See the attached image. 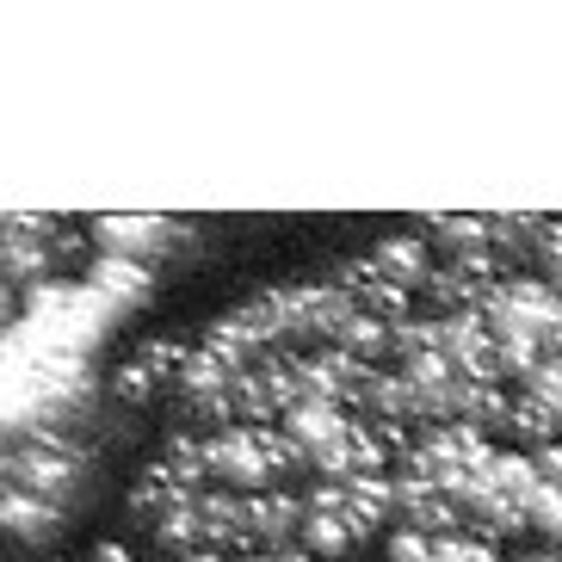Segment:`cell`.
<instances>
[{"label": "cell", "instance_id": "cell-3", "mask_svg": "<svg viewBox=\"0 0 562 562\" xmlns=\"http://www.w3.org/2000/svg\"><path fill=\"white\" fill-rule=\"evenodd\" d=\"M432 562H507V550L476 538V531H451V538L432 544Z\"/></svg>", "mask_w": 562, "mask_h": 562}, {"label": "cell", "instance_id": "cell-6", "mask_svg": "<svg viewBox=\"0 0 562 562\" xmlns=\"http://www.w3.org/2000/svg\"><path fill=\"white\" fill-rule=\"evenodd\" d=\"M87 562H136V550L124 544V538H93V544H87Z\"/></svg>", "mask_w": 562, "mask_h": 562}, {"label": "cell", "instance_id": "cell-1", "mask_svg": "<svg viewBox=\"0 0 562 562\" xmlns=\"http://www.w3.org/2000/svg\"><path fill=\"white\" fill-rule=\"evenodd\" d=\"M204 488L266 495V488H303V458L279 427H211L199 432Z\"/></svg>", "mask_w": 562, "mask_h": 562}, {"label": "cell", "instance_id": "cell-5", "mask_svg": "<svg viewBox=\"0 0 562 562\" xmlns=\"http://www.w3.org/2000/svg\"><path fill=\"white\" fill-rule=\"evenodd\" d=\"M531 470H538V482H550V488H562V439H550V446L526 451Z\"/></svg>", "mask_w": 562, "mask_h": 562}, {"label": "cell", "instance_id": "cell-4", "mask_svg": "<svg viewBox=\"0 0 562 562\" xmlns=\"http://www.w3.org/2000/svg\"><path fill=\"white\" fill-rule=\"evenodd\" d=\"M432 544H439V538H427V531H408V526H390V531H383V557H390V562H432Z\"/></svg>", "mask_w": 562, "mask_h": 562}, {"label": "cell", "instance_id": "cell-7", "mask_svg": "<svg viewBox=\"0 0 562 562\" xmlns=\"http://www.w3.org/2000/svg\"><path fill=\"white\" fill-rule=\"evenodd\" d=\"M25 315V291H13V284H0V334H13V322Z\"/></svg>", "mask_w": 562, "mask_h": 562}, {"label": "cell", "instance_id": "cell-2", "mask_svg": "<svg viewBox=\"0 0 562 562\" xmlns=\"http://www.w3.org/2000/svg\"><path fill=\"white\" fill-rule=\"evenodd\" d=\"M186 352H192V334H143V340H131L124 359L112 364V383H105V390H112L117 402H131V408H143V402H155V396H173Z\"/></svg>", "mask_w": 562, "mask_h": 562}]
</instances>
